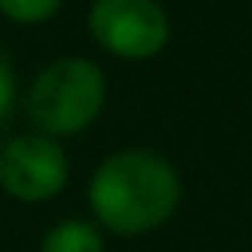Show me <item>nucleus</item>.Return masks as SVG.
Here are the masks:
<instances>
[{
  "label": "nucleus",
  "mask_w": 252,
  "mask_h": 252,
  "mask_svg": "<svg viewBox=\"0 0 252 252\" xmlns=\"http://www.w3.org/2000/svg\"><path fill=\"white\" fill-rule=\"evenodd\" d=\"M69 183V156L63 142L38 131L11 135L0 145V190L21 204H45Z\"/></svg>",
  "instance_id": "4"
},
{
  "label": "nucleus",
  "mask_w": 252,
  "mask_h": 252,
  "mask_svg": "<svg viewBox=\"0 0 252 252\" xmlns=\"http://www.w3.org/2000/svg\"><path fill=\"white\" fill-rule=\"evenodd\" d=\"M66 0H0V14L14 25H45L63 11Z\"/></svg>",
  "instance_id": "6"
},
{
  "label": "nucleus",
  "mask_w": 252,
  "mask_h": 252,
  "mask_svg": "<svg viewBox=\"0 0 252 252\" xmlns=\"http://www.w3.org/2000/svg\"><path fill=\"white\" fill-rule=\"evenodd\" d=\"M14 107H18V69H14L7 49L0 45V131L11 125Z\"/></svg>",
  "instance_id": "7"
},
{
  "label": "nucleus",
  "mask_w": 252,
  "mask_h": 252,
  "mask_svg": "<svg viewBox=\"0 0 252 252\" xmlns=\"http://www.w3.org/2000/svg\"><path fill=\"white\" fill-rule=\"evenodd\" d=\"M107 104V76L87 56L52 59L35 73L25 90V118L32 131L45 138H73L83 135Z\"/></svg>",
  "instance_id": "2"
},
{
  "label": "nucleus",
  "mask_w": 252,
  "mask_h": 252,
  "mask_svg": "<svg viewBox=\"0 0 252 252\" xmlns=\"http://www.w3.org/2000/svg\"><path fill=\"white\" fill-rule=\"evenodd\" d=\"M183 200L176 166L156 149H118L94 169L87 183V204L100 231L138 238L162 228Z\"/></svg>",
  "instance_id": "1"
},
{
  "label": "nucleus",
  "mask_w": 252,
  "mask_h": 252,
  "mask_svg": "<svg viewBox=\"0 0 252 252\" xmlns=\"http://www.w3.org/2000/svg\"><path fill=\"white\" fill-rule=\"evenodd\" d=\"M38 252H104V231L87 218H66L42 235Z\"/></svg>",
  "instance_id": "5"
},
{
  "label": "nucleus",
  "mask_w": 252,
  "mask_h": 252,
  "mask_svg": "<svg viewBox=\"0 0 252 252\" xmlns=\"http://www.w3.org/2000/svg\"><path fill=\"white\" fill-rule=\"evenodd\" d=\"M90 38L114 59L145 63L169 45V14L159 0H94L87 11Z\"/></svg>",
  "instance_id": "3"
}]
</instances>
